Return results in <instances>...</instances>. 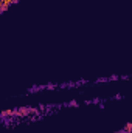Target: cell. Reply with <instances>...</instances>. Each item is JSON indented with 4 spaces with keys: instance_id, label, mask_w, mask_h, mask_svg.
<instances>
[{
    "instance_id": "cell-2",
    "label": "cell",
    "mask_w": 132,
    "mask_h": 133,
    "mask_svg": "<svg viewBox=\"0 0 132 133\" xmlns=\"http://www.w3.org/2000/svg\"><path fill=\"white\" fill-rule=\"evenodd\" d=\"M2 118H8V116H13L14 115V110H5V111H0Z\"/></svg>"
},
{
    "instance_id": "cell-5",
    "label": "cell",
    "mask_w": 132,
    "mask_h": 133,
    "mask_svg": "<svg viewBox=\"0 0 132 133\" xmlns=\"http://www.w3.org/2000/svg\"><path fill=\"white\" fill-rule=\"evenodd\" d=\"M8 9V5H3V3H0V12H3V11H6Z\"/></svg>"
},
{
    "instance_id": "cell-3",
    "label": "cell",
    "mask_w": 132,
    "mask_h": 133,
    "mask_svg": "<svg viewBox=\"0 0 132 133\" xmlns=\"http://www.w3.org/2000/svg\"><path fill=\"white\" fill-rule=\"evenodd\" d=\"M131 129H132V124H129V122H128V124H126V127H124V130H123V132H124V133H131Z\"/></svg>"
},
{
    "instance_id": "cell-4",
    "label": "cell",
    "mask_w": 132,
    "mask_h": 133,
    "mask_svg": "<svg viewBox=\"0 0 132 133\" xmlns=\"http://www.w3.org/2000/svg\"><path fill=\"white\" fill-rule=\"evenodd\" d=\"M0 3H3V5H11V3H14V0H0Z\"/></svg>"
},
{
    "instance_id": "cell-1",
    "label": "cell",
    "mask_w": 132,
    "mask_h": 133,
    "mask_svg": "<svg viewBox=\"0 0 132 133\" xmlns=\"http://www.w3.org/2000/svg\"><path fill=\"white\" fill-rule=\"evenodd\" d=\"M31 113V108H19V110H14V115L16 116H28Z\"/></svg>"
},
{
    "instance_id": "cell-6",
    "label": "cell",
    "mask_w": 132,
    "mask_h": 133,
    "mask_svg": "<svg viewBox=\"0 0 132 133\" xmlns=\"http://www.w3.org/2000/svg\"><path fill=\"white\" fill-rule=\"evenodd\" d=\"M0 119H2V115H0Z\"/></svg>"
}]
</instances>
